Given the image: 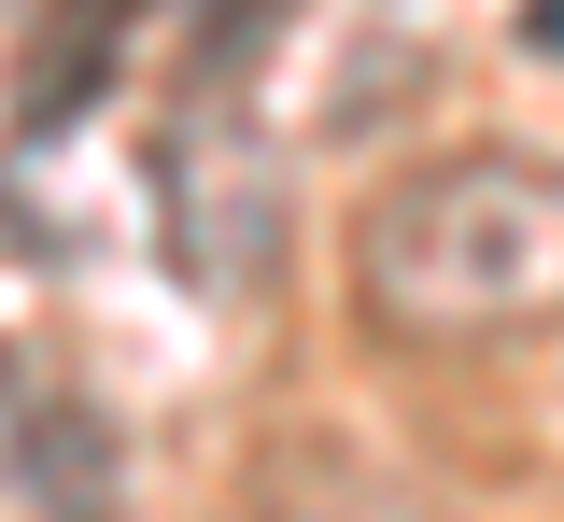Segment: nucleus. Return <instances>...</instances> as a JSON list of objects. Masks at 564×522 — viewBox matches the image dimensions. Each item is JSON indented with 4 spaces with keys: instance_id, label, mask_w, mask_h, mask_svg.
Instances as JSON below:
<instances>
[{
    "instance_id": "7ed1b4c3",
    "label": "nucleus",
    "mask_w": 564,
    "mask_h": 522,
    "mask_svg": "<svg viewBox=\"0 0 564 522\" xmlns=\"http://www.w3.org/2000/svg\"><path fill=\"white\" fill-rule=\"evenodd\" d=\"M269 509H282V522H452L437 494H410V480H367V466H325V452H296V466H282Z\"/></svg>"
},
{
    "instance_id": "20e7f679",
    "label": "nucleus",
    "mask_w": 564,
    "mask_h": 522,
    "mask_svg": "<svg viewBox=\"0 0 564 522\" xmlns=\"http://www.w3.org/2000/svg\"><path fill=\"white\" fill-rule=\"evenodd\" d=\"M508 29H522V57H564V0H522Z\"/></svg>"
},
{
    "instance_id": "f03ea898",
    "label": "nucleus",
    "mask_w": 564,
    "mask_h": 522,
    "mask_svg": "<svg viewBox=\"0 0 564 522\" xmlns=\"http://www.w3.org/2000/svg\"><path fill=\"white\" fill-rule=\"evenodd\" d=\"M14 480H29L43 522H128V466H113V424L85 395H43L14 424Z\"/></svg>"
},
{
    "instance_id": "f257e3e1",
    "label": "nucleus",
    "mask_w": 564,
    "mask_h": 522,
    "mask_svg": "<svg viewBox=\"0 0 564 522\" xmlns=\"http://www.w3.org/2000/svg\"><path fill=\"white\" fill-rule=\"evenodd\" d=\"M352 297L410 339L551 325L564 311V170L551 155H452L381 184L352 226Z\"/></svg>"
}]
</instances>
